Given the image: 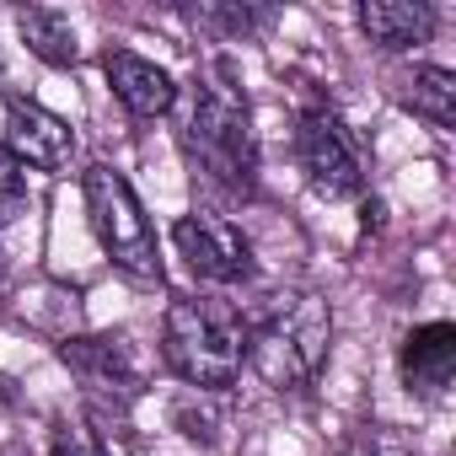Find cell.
<instances>
[{
    "instance_id": "cell-1",
    "label": "cell",
    "mask_w": 456,
    "mask_h": 456,
    "mask_svg": "<svg viewBox=\"0 0 456 456\" xmlns=\"http://www.w3.org/2000/svg\"><path fill=\"white\" fill-rule=\"evenodd\" d=\"M177 145L188 156V167L215 183L220 193H253L258 188V129H253V108L248 92L237 86V70L215 60L199 70L193 81V102L183 113Z\"/></svg>"
},
{
    "instance_id": "cell-2",
    "label": "cell",
    "mask_w": 456,
    "mask_h": 456,
    "mask_svg": "<svg viewBox=\"0 0 456 456\" xmlns=\"http://www.w3.org/2000/svg\"><path fill=\"white\" fill-rule=\"evenodd\" d=\"M333 354V306L317 290H280L248 317V365L269 392H306Z\"/></svg>"
},
{
    "instance_id": "cell-3",
    "label": "cell",
    "mask_w": 456,
    "mask_h": 456,
    "mask_svg": "<svg viewBox=\"0 0 456 456\" xmlns=\"http://www.w3.org/2000/svg\"><path fill=\"white\" fill-rule=\"evenodd\" d=\"M161 365L193 392H225L248 365V317L215 296H172L161 317Z\"/></svg>"
},
{
    "instance_id": "cell-4",
    "label": "cell",
    "mask_w": 456,
    "mask_h": 456,
    "mask_svg": "<svg viewBox=\"0 0 456 456\" xmlns=\"http://www.w3.org/2000/svg\"><path fill=\"white\" fill-rule=\"evenodd\" d=\"M81 199H86L92 237L108 253V264L134 285H161V274H167L161 269V242H156V225H151L134 183L118 167L97 161V167L81 172Z\"/></svg>"
},
{
    "instance_id": "cell-5",
    "label": "cell",
    "mask_w": 456,
    "mask_h": 456,
    "mask_svg": "<svg viewBox=\"0 0 456 456\" xmlns=\"http://www.w3.org/2000/svg\"><path fill=\"white\" fill-rule=\"evenodd\" d=\"M60 360L81 381L86 408L102 413V419H124L145 397V365H140V354H134V344L124 333H81V338H65Z\"/></svg>"
},
{
    "instance_id": "cell-6",
    "label": "cell",
    "mask_w": 456,
    "mask_h": 456,
    "mask_svg": "<svg viewBox=\"0 0 456 456\" xmlns=\"http://www.w3.org/2000/svg\"><path fill=\"white\" fill-rule=\"evenodd\" d=\"M296 161L306 172V188L328 204H344V199H360L365 193V161H360V145L354 134L344 129V118L322 102H312L301 118H296Z\"/></svg>"
},
{
    "instance_id": "cell-7",
    "label": "cell",
    "mask_w": 456,
    "mask_h": 456,
    "mask_svg": "<svg viewBox=\"0 0 456 456\" xmlns=\"http://www.w3.org/2000/svg\"><path fill=\"white\" fill-rule=\"evenodd\" d=\"M172 248L177 258L193 269V280L204 285H248L258 274V258H253V242L237 220H225L215 209H193L172 225Z\"/></svg>"
},
{
    "instance_id": "cell-8",
    "label": "cell",
    "mask_w": 456,
    "mask_h": 456,
    "mask_svg": "<svg viewBox=\"0 0 456 456\" xmlns=\"http://www.w3.org/2000/svg\"><path fill=\"white\" fill-rule=\"evenodd\" d=\"M0 145H6L28 172H65L76 161V129L54 108L33 102L22 92L6 97V140Z\"/></svg>"
},
{
    "instance_id": "cell-9",
    "label": "cell",
    "mask_w": 456,
    "mask_h": 456,
    "mask_svg": "<svg viewBox=\"0 0 456 456\" xmlns=\"http://www.w3.org/2000/svg\"><path fill=\"white\" fill-rule=\"evenodd\" d=\"M102 76H108V92L124 102L129 118H167L177 108V81L156 60H145L134 49H108Z\"/></svg>"
},
{
    "instance_id": "cell-10",
    "label": "cell",
    "mask_w": 456,
    "mask_h": 456,
    "mask_svg": "<svg viewBox=\"0 0 456 456\" xmlns=\"http://www.w3.org/2000/svg\"><path fill=\"white\" fill-rule=\"evenodd\" d=\"M397 376L413 397H440L456 376V328L451 322H419L397 349Z\"/></svg>"
},
{
    "instance_id": "cell-11",
    "label": "cell",
    "mask_w": 456,
    "mask_h": 456,
    "mask_svg": "<svg viewBox=\"0 0 456 456\" xmlns=\"http://www.w3.org/2000/svg\"><path fill=\"white\" fill-rule=\"evenodd\" d=\"M360 33L381 54H408L435 38V6L429 0H365L360 6Z\"/></svg>"
},
{
    "instance_id": "cell-12",
    "label": "cell",
    "mask_w": 456,
    "mask_h": 456,
    "mask_svg": "<svg viewBox=\"0 0 456 456\" xmlns=\"http://www.w3.org/2000/svg\"><path fill=\"white\" fill-rule=\"evenodd\" d=\"M17 38L28 44L33 60H44L49 70H70L81 60V38L70 28L65 12L54 6H17Z\"/></svg>"
},
{
    "instance_id": "cell-13",
    "label": "cell",
    "mask_w": 456,
    "mask_h": 456,
    "mask_svg": "<svg viewBox=\"0 0 456 456\" xmlns=\"http://www.w3.org/2000/svg\"><path fill=\"white\" fill-rule=\"evenodd\" d=\"M397 102L413 113V118H424L429 129H451L456 124V76L445 70V65H413L408 76H397Z\"/></svg>"
},
{
    "instance_id": "cell-14",
    "label": "cell",
    "mask_w": 456,
    "mask_h": 456,
    "mask_svg": "<svg viewBox=\"0 0 456 456\" xmlns=\"http://www.w3.org/2000/svg\"><path fill=\"white\" fill-rule=\"evenodd\" d=\"M44 456H108V445H102V429L92 424V413L60 408V413L49 419V445H44Z\"/></svg>"
},
{
    "instance_id": "cell-15",
    "label": "cell",
    "mask_w": 456,
    "mask_h": 456,
    "mask_svg": "<svg viewBox=\"0 0 456 456\" xmlns=\"http://www.w3.org/2000/svg\"><path fill=\"white\" fill-rule=\"evenodd\" d=\"M28 199H33V188H28V167L0 145V232L6 225H17L22 215H28Z\"/></svg>"
},
{
    "instance_id": "cell-16",
    "label": "cell",
    "mask_w": 456,
    "mask_h": 456,
    "mask_svg": "<svg viewBox=\"0 0 456 456\" xmlns=\"http://www.w3.org/2000/svg\"><path fill=\"white\" fill-rule=\"evenodd\" d=\"M199 22L215 28L220 38H253V33H264L274 22V12H264V6H204Z\"/></svg>"
},
{
    "instance_id": "cell-17",
    "label": "cell",
    "mask_w": 456,
    "mask_h": 456,
    "mask_svg": "<svg viewBox=\"0 0 456 456\" xmlns=\"http://www.w3.org/2000/svg\"><path fill=\"white\" fill-rule=\"evenodd\" d=\"M6 408H17V387H12L6 376H0V413H6Z\"/></svg>"
},
{
    "instance_id": "cell-18",
    "label": "cell",
    "mask_w": 456,
    "mask_h": 456,
    "mask_svg": "<svg viewBox=\"0 0 456 456\" xmlns=\"http://www.w3.org/2000/svg\"><path fill=\"white\" fill-rule=\"evenodd\" d=\"M6 274H12V264H6V253H0V285H6Z\"/></svg>"
}]
</instances>
